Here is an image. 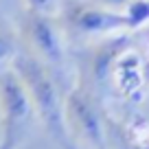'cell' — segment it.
I'll use <instances>...</instances> for the list:
<instances>
[{
	"label": "cell",
	"mask_w": 149,
	"mask_h": 149,
	"mask_svg": "<svg viewBox=\"0 0 149 149\" xmlns=\"http://www.w3.org/2000/svg\"><path fill=\"white\" fill-rule=\"evenodd\" d=\"M18 37L22 44V51L40 59L53 70L61 72L66 59V48H64V33L57 22V15L40 13V11L24 9L18 18Z\"/></svg>",
	"instance_id": "2"
},
{
	"label": "cell",
	"mask_w": 149,
	"mask_h": 149,
	"mask_svg": "<svg viewBox=\"0 0 149 149\" xmlns=\"http://www.w3.org/2000/svg\"><path fill=\"white\" fill-rule=\"evenodd\" d=\"M0 149H9V147H7V145H2V143H0Z\"/></svg>",
	"instance_id": "10"
},
{
	"label": "cell",
	"mask_w": 149,
	"mask_h": 149,
	"mask_svg": "<svg viewBox=\"0 0 149 149\" xmlns=\"http://www.w3.org/2000/svg\"><path fill=\"white\" fill-rule=\"evenodd\" d=\"M130 2H134V0H97V5L101 7H118V5H130Z\"/></svg>",
	"instance_id": "8"
},
{
	"label": "cell",
	"mask_w": 149,
	"mask_h": 149,
	"mask_svg": "<svg viewBox=\"0 0 149 149\" xmlns=\"http://www.w3.org/2000/svg\"><path fill=\"white\" fill-rule=\"evenodd\" d=\"M24 2H26V7H24V9L40 11V13L57 15V11H59V5H57V0H24Z\"/></svg>",
	"instance_id": "7"
},
{
	"label": "cell",
	"mask_w": 149,
	"mask_h": 149,
	"mask_svg": "<svg viewBox=\"0 0 149 149\" xmlns=\"http://www.w3.org/2000/svg\"><path fill=\"white\" fill-rule=\"evenodd\" d=\"M57 22L64 37L68 40L99 37L121 29H132V20L127 18L125 11H114L97 2H81V0H68L64 7H59Z\"/></svg>",
	"instance_id": "3"
},
{
	"label": "cell",
	"mask_w": 149,
	"mask_h": 149,
	"mask_svg": "<svg viewBox=\"0 0 149 149\" xmlns=\"http://www.w3.org/2000/svg\"><path fill=\"white\" fill-rule=\"evenodd\" d=\"M66 149H79V147H77V145L72 143V145H68V147H66Z\"/></svg>",
	"instance_id": "9"
},
{
	"label": "cell",
	"mask_w": 149,
	"mask_h": 149,
	"mask_svg": "<svg viewBox=\"0 0 149 149\" xmlns=\"http://www.w3.org/2000/svg\"><path fill=\"white\" fill-rule=\"evenodd\" d=\"M11 70L22 79L29 97H31L35 116L42 121L46 132L55 138V143L61 149L72 145L68 127H66V114H64V94L59 90V81L53 74V70L26 51H20L15 55ZM77 145V143H74Z\"/></svg>",
	"instance_id": "1"
},
{
	"label": "cell",
	"mask_w": 149,
	"mask_h": 149,
	"mask_svg": "<svg viewBox=\"0 0 149 149\" xmlns=\"http://www.w3.org/2000/svg\"><path fill=\"white\" fill-rule=\"evenodd\" d=\"M64 114L68 134L74 143L84 140L92 149H107L103 136V112L97 97L92 94V88L79 84L77 88L68 90L64 99Z\"/></svg>",
	"instance_id": "5"
},
{
	"label": "cell",
	"mask_w": 149,
	"mask_h": 149,
	"mask_svg": "<svg viewBox=\"0 0 149 149\" xmlns=\"http://www.w3.org/2000/svg\"><path fill=\"white\" fill-rule=\"evenodd\" d=\"M20 51H22V44H20L18 31H13V26L0 15V72L11 68Z\"/></svg>",
	"instance_id": "6"
},
{
	"label": "cell",
	"mask_w": 149,
	"mask_h": 149,
	"mask_svg": "<svg viewBox=\"0 0 149 149\" xmlns=\"http://www.w3.org/2000/svg\"><path fill=\"white\" fill-rule=\"evenodd\" d=\"M35 116L31 97L13 70L0 72V143L18 149Z\"/></svg>",
	"instance_id": "4"
}]
</instances>
